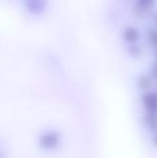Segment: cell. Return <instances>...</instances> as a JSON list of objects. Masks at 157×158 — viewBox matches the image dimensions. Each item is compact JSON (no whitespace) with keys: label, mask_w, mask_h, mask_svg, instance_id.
<instances>
[{"label":"cell","mask_w":157,"mask_h":158,"mask_svg":"<svg viewBox=\"0 0 157 158\" xmlns=\"http://www.w3.org/2000/svg\"><path fill=\"white\" fill-rule=\"evenodd\" d=\"M61 143V134L56 130H50L43 132L39 137V146L43 150H55Z\"/></svg>","instance_id":"obj_1"},{"label":"cell","mask_w":157,"mask_h":158,"mask_svg":"<svg viewBox=\"0 0 157 158\" xmlns=\"http://www.w3.org/2000/svg\"><path fill=\"white\" fill-rule=\"evenodd\" d=\"M142 103L146 113L157 115V92L147 91L142 95Z\"/></svg>","instance_id":"obj_2"},{"label":"cell","mask_w":157,"mask_h":158,"mask_svg":"<svg viewBox=\"0 0 157 158\" xmlns=\"http://www.w3.org/2000/svg\"><path fill=\"white\" fill-rule=\"evenodd\" d=\"M141 37H142V33L140 29L134 25H129L125 27L123 30L122 39L128 44H138V42L141 40Z\"/></svg>","instance_id":"obj_3"},{"label":"cell","mask_w":157,"mask_h":158,"mask_svg":"<svg viewBox=\"0 0 157 158\" xmlns=\"http://www.w3.org/2000/svg\"><path fill=\"white\" fill-rule=\"evenodd\" d=\"M157 0H135V13L137 16L143 17L153 12Z\"/></svg>","instance_id":"obj_4"},{"label":"cell","mask_w":157,"mask_h":158,"mask_svg":"<svg viewBox=\"0 0 157 158\" xmlns=\"http://www.w3.org/2000/svg\"><path fill=\"white\" fill-rule=\"evenodd\" d=\"M154 78L151 73H143L136 80V87L143 92L150 91L154 84Z\"/></svg>","instance_id":"obj_5"},{"label":"cell","mask_w":157,"mask_h":158,"mask_svg":"<svg viewBox=\"0 0 157 158\" xmlns=\"http://www.w3.org/2000/svg\"><path fill=\"white\" fill-rule=\"evenodd\" d=\"M143 123L145 127L153 133L157 132V115L146 113L143 117Z\"/></svg>","instance_id":"obj_6"},{"label":"cell","mask_w":157,"mask_h":158,"mask_svg":"<svg viewBox=\"0 0 157 158\" xmlns=\"http://www.w3.org/2000/svg\"><path fill=\"white\" fill-rule=\"evenodd\" d=\"M146 37H147V42L148 44L154 47H157V28L156 27H150L147 29L146 32Z\"/></svg>","instance_id":"obj_7"},{"label":"cell","mask_w":157,"mask_h":158,"mask_svg":"<svg viewBox=\"0 0 157 158\" xmlns=\"http://www.w3.org/2000/svg\"><path fill=\"white\" fill-rule=\"evenodd\" d=\"M128 54L133 59H138L143 55V48L138 44H128Z\"/></svg>","instance_id":"obj_8"},{"label":"cell","mask_w":157,"mask_h":158,"mask_svg":"<svg viewBox=\"0 0 157 158\" xmlns=\"http://www.w3.org/2000/svg\"><path fill=\"white\" fill-rule=\"evenodd\" d=\"M151 75L153 76L154 80L157 81V61L154 62L151 67Z\"/></svg>","instance_id":"obj_9"},{"label":"cell","mask_w":157,"mask_h":158,"mask_svg":"<svg viewBox=\"0 0 157 158\" xmlns=\"http://www.w3.org/2000/svg\"><path fill=\"white\" fill-rule=\"evenodd\" d=\"M151 19L155 25V27L157 28V9L156 10H154L152 13H151Z\"/></svg>","instance_id":"obj_10"},{"label":"cell","mask_w":157,"mask_h":158,"mask_svg":"<svg viewBox=\"0 0 157 158\" xmlns=\"http://www.w3.org/2000/svg\"><path fill=\"white\" fill-rule=\"evenodd\" d=\"M152 142H153V144H154V146L157 148V132L156 133H154V137H153V140H152Z\"/></svg>","instance_id":"obj_11"},{"label":"cell","mask_w":157,"mask_h":158,"mask_svg":"<svg viewBox=\"0 0 157 158\" xmlns=\"http://www.w3.org/2000/svg\"><path fill=\"white\" fill-rule=\"evenodd\" d=\"M0 158H6V156H5V154H4V152L1 149H0Z\"/></svg>","instance_id":"obj_12"},{"label":"cell","mask_w":157,"mask_h":158,"mask_svg":"<svg viewBox=\"0 0 157 158\" xmlns=\"http://www.w3.org/2000/svg\"><path fill=\"white\" fill-rule=\"evenodd\" d=\"M156 61H157V52H156Z\"/></svg>","instance_id":"obj_13"}]
</instances>
